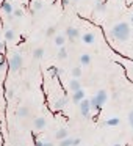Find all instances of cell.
Masks as SVG:
<instances>
[{
	"label": "cell",
	"instance_id": "1",
	"mask_svg": "<svg viewBox=\"0 0 133 146\" xmlns=\"http://www.w3.org/2000/svg\"><path fill=\"white\" fill-rule=\"evenodd\" d=\"M130 33H132V30H130V25L127 22H119L110 30V36L117 39V41H125V39H128Z\"/></svg>",
	"mask_w": 133,
	"mask_h": 146
},
{
	"label": "cell",
	"instance_id": "2",
	"mask_svg": "<svg viewBox=\"0 0 133 146\" xmlns=\"http://www.w3.org/2000/svg\"><path fill=\"white\" fill-rule=\"evenodd\" d=\"M108 101V93L105 90H99L97 94L92 96L89 99V104H91V110H100L103 107V104Z\"/></svg>",
	"mask_w": 133,
	"mask_h": 146
},
{
	"label": "cell",
	"instance_id": "3",
	"mask_svg": "<svg viewBox=\"0 0 133 146\" xmlns=\"http://www.w3.org/2000/svg\"><path fill=\"white\" fill-rule=\"evenodd\" d=\"M8 68H10L11 71H19L20 68H22V55H20L19 52H14L10 57V60H8Z\"/></svg>",
	"mask_w": 133,
	"mask_h": 146
},
{
	"label": "cell",
	"instance_id": "4",
	"mask_svg": "<svg viewBox=\"0 0 133 146\" xmlns=\"http://www.w3.org/2000/svg\"><path fill=\"white\" fill-rule=\"evenodd\" d=\"M78 105H80V113H82V116H85V118L91 116V104H89V99H83Z\"/></svg>",
	"mask_w": 133,
	"mask_h": 146
},
{
	"label": "cell",
	"instance_id": "5",
	"mask_svg": "<svg viewBox=\"0 0 133 146\" xmlns=\"http://www.w3.org/2000/svg\"><path fill=\"white\" fill-rule=\"evenodd\" d=\"M80 36V30L75 29V27H67L66 29V38H69L70 41H74V39H77Z\"/></svg>",
	"mask_w": 133,
	"mask_h": 146
},
{
	"label": "cell",
	"instance_id": "6",
	"mask_svg": "<svg viewBox=\"0 0 133 146\" xmlns=\"http://www.w3.org/2000/svg\"><path fill=\"white\" fill-rule=\"evenodd\" d=\"M0 8H2V11H3L7 16H11V14H13V11H14L13 3H11V2H8V0H5L3 3L0 5Z\"/></svg>",
	"mask_w": 133,
	"mask_h": 146
},
{
	"label": "cell",
	"instance_id": "7",
	"mask_svg": "<svg viewBox=\"0 0 133 146\" xmlns=\"http://www.w3.org/2000/svg\"><path fill=\"white\" fill-rule=\"evenodd\" d=\"M66 104H67V98H64V96H61V98L58 99L57 102H55L53 108H55L57 111H61V110H64V107H66Z\"/></svg>",
	"mask_w": 133,
	"mask_h": 146
},
{
	"label": "cell",
	"instance_id": "8",
	"mask_svg": "<svg viewBox=\"0 0 133 146\" xmlns=\"http://www.w3.org/2000/svg\"><path fill=\"white\" fill-rule=\"evenodd\" d=\"M83 99H85V91H83V88L78 90V91H75V93H72V101H74V102L80 104Z\"/></svg>",
	"mask_w": 133,
	"mask_h": 146
},
{
	"label": "cell",
	"instance_id": "9",
	"mask_svg": "<svg viewBox=\"0 0 133 146\" xmlns=\"http://www.w3.org/2000/svg\"><path fill=\"white\" fill-rule=\"evenodd\" d=\"M33 124H35V129L41 130V129H44V127H45V124H47V121H45V118L39 116V118H36V119L33 121Z\"/></svg>",
	"mask_w": 133,
	"mask_h": 146
},
{
	"label": "cell",
	"instance_id": "10",
	"mask_svg": "<svg viewBox=\"0 0 133 146\" xmlns=\"http://www.w3.org/2000/svg\"><path fill=\"white\" fill-rule=\"evenodd\" d=\"M69 90H70L72 93L78 91V90H82V83H80L77 79H72V80L69 82Z\"/></svg>",
	"mask_w": 133,
	"mask_h": 146
},
{
	"label": "cell",
	"instance_id": "11",
	"mask_svg": "<svg viewBox=\"0 0 133 146\" xmlns=\"http://www.w3.org/2000/svg\"><path fill=\"white\" fill-rule=\"evenodd\" d=\"M16 115L19 118H27L30 115V108L28 107H19V108H17V111H16Z\"/></svg>",
	"mask_w": 133,
	"mask_h": 146
},
{
	"label": "cell",
	"instance_id": "12",
	"mask_svg": "<svg viewBox=\"0 0 133 146\" xmlns=\"http://www.w3.org/2000/svg\"><path fill=\"white\" fill-rule=\"evenodd\" d=\"M120 119L117 116H113V118H108L107 121H105V126H110V127H114V126H119Z\"/></svg>",
	"mask_w": 133,
	"mask_h": 146
},
{
	"label": "cell",
	"instance_id": "13",
	"mask_svg": "<svg viewBox=\"0 0 133 146\" xmlns=\"http://www.w3.org/2000/svg\"><path fill=\"white\" fill-rule=\"evenodd\" d=\"M94 41H95L94 33H85V35H83V42H86V44H92Z\"/></svg>",
	"mask_w": 133,
	"mask_h": 146
},
{
	"label": "cell",
	"instance_id": "14",
	"mask_svg": "<svg viewBox=\"0 0 133 146\" xmlns=\"http://www.w3.org/2000/svg\"><path fill=\"white\" fill-rule=\"evenodd\" d=\"M64 42H66V35H57L55 36V44H57L58 47H63Z\"/></svg>",
	"mask_w": 133,
	"mask_h": 146
},
{
	"label": "cell",
	"instance_id": "15",
	"mask_svg": "<svg viewBox=\"0 0 133 146\" xmlns=\"http://www.w3.org/2000/svg\"><path fill=\"white\" fill-rule=\"evenodd\" d=\"M49 72H50L52 76H55V77H60V76H63L64 69H61V68H57V66H52L50 69H49Z\"/></svg>",
	"mask_w": 133,
	"mask_h": 146
},
{
	"label": "cell",
	"instance_id": "16",
	"mask_svg": "<svg viewBox=\"0 0 133 146\" xmlns=\"http://www.w3.org/2000/svg\"><path fill=\"white\" fill-rule=\"evenodd\" d=\"M89 63H91V57H89L88 54H83L82 57H80V64H82V66H88Z\"/></svg>",
	"mask_w": 133,
	"mask_h": 146
},
{
	"label": "cell",
	"instance_id": "17",
	"mask_svg": "<svg viewBox=\"0 0 133 146\" xmlns=\"http://www.w3.org/2000/svg\"><path fill=\"white\" fill-rule=\"evenodd\" d=\"M44 57V49L42 47H36L35 50H33V58H36V60H39V58Z\"/></svg>",
	"mask_w": 133,
	"mask_h": 146
},
{
	"label": "cell",
	"instance_id": "18",
	"mask_svg": "<svg viewBox=\"0 0 133 146\" xmlns=\"http://www.w3.org/2000/svg\"><path fill=\"white\" fill-rule=\"evenodd\" d=\"M55 137H57V140H64V138H67V130H66V129H60V130H57Z\"/></svg>",
	"mask_w": 133,
	"mask_h": 146
},
{
	"label": "cell",
	"instance_id": "19",
	"mask_svg": "<svg viewBox=\"0 0 133 146\" xmlns=\"http://www.w3.org/2000/svg\"><path fill=\"white\" fill-rule=\"evenodd\" d=\"M32 10L33 11L42 10V2H41V0H33V2H32Z\"/></svg>",
	"mask_w": 133,
	"mask_h": 146
},
{
	"label": "cell",
	"instance_id": "20",
	"mask_svg": "<svg viewBox=\"0 0 133 146\" xmlns=\"http://www.w3.org/2000/svg\"><path fill=\"white\" fill-rule=\"evenodd\" d=\"M3 35H5V39H7V41H13L14 39V32L11 29H7Z\"/></svg>",
	"mask_w": 133,
	"mask_h": 146
},
{
	"label": "cell",
	"instance_id": "21",
	"mask_svg": "<svg viewBox=\"0 0 133 146\" xmlns=\"http://www.w3.org/2000/svg\"><path fill=\"white\" fill-rule=\"evenodd\" d=\"M67 57V50H66V47H60V50H58V58H60V60H64V58Z\"/></svg>",
	"mask_w": 133,
	"mask_h": 146
},
{
	"label": "cell",
	"instance_id": "22",
	"mask_svg": "<svg viewBox=\"0 0 133 146\" xmlns=\"http://www.w3.org/2000/svg\"><path fill=\"white\" fill-rule=\"evenodd\" d=\"M72 140L74 138H64V140H60V146H72Z\"/></svg>",
	"mask_w": 133,
	"mask_h": 146
},
{
	"label": "cell",
	"instance_id": "23",
	"mask_svg": "<svg viewBox=\"0 0 133 146\" xmlns=\"http://www.w3.org/2000/svg\"><path fill=\"white\" fill-rule=\"evenodd\" d=\"M80 76H82V68H74L72 69V77L74 79H78Z\"/></svg>",
	"mask_w": 133,
	"mask_h": 146
},
{
	"label": "cell",
	"instance_id": "24",
	"mask_svg": "<svg viewBox=\"0 0 133 146\" xmlns=\"http://www.w3.org/2000/svg\"><path fill=\"white\" fill-rule=\"evenodd\" d=\"M95 11H105V3L102 0H97V3H95Z\"/></svg>",
	"mask_w": 133,
	"mask_h": 146
},
{
	"label": "cell",
	"instance_id": "25",
	"mask_svg": "<svg viewBox=\"0 0 133 146\" xmlns=\"http://www.w3.org/2000/svg\"><path fill=\"white\" fill-rule=\"evenodd\" d=\"M55 33H57V29H55L53 25H52V27H49V29L45 30V35H47V36H53Z\"/></svg>",
	"mask_w": 133,
	"mask_h": 146
},
{
	"label": "cell",
	"instance_id": "26",
	"mask_svg": "<svg viewBox=\"0 0 133 146\" xmlns=\"http://www.w3.org/2000/svg\"><path fill=\"white\" fill-rule=\"evenodd\" d=\"M13 16H14V17H22V16H24V11L17 8V10H14V11H13Z\"/></svg>",
	"mask_w": 133,
	"mask_h": 146
},
{
	"label": "cell",
	"instance_id": "27",
	"mask_svg": "<svg viewBox=\"0 0 133 146\" xmlns=\"http://www.w3.org/2000/svg\"><path fill=\"white\" fill-rule=\"evenodd\" d=\"M5 50H7V44L3 41H0V55H3Z\"/></svg>",
	"mask_w": 133,
	"mask_h": 146
},
{
	"label": "cell",
	"instance_id": "28",
	"mask_svg": "<svg viewBox=\"0 0 133 146\" xmlns=\"http://www.w3.org/2000/svg\"><path fill=\"white\" fill-rule=\"evenodd\" d=\"M128 123H130V126H132V129H133V110L128 113Z\"/></svg>",
	"mask_w": 133,
	"mask_h": 146
},
{
	"label": "cell",
	"instance_id": "29",
	"mask_svg": "<svg viewBox=\"0 0 133 146\" xmlns=\"http://www.w3.org/2000/svg\"><path fill=\"white\" fill-rule=\"evenodd\" d=\"M80 143H82V140H80V138H74L72 140V146H80Z\"/></svg>",
	"mask_w": 133,
	"mask_h": 146
},
{
	"label": "cell",
	"instance_id": "30",
	"mask_svg": "<svg viewBox=\"0 0 133 146\" xmlns=\"http://www.w3.org/2000/svg\"><path fill=\"white\" fill-rule=\"evenodd\" d=\"M3 64H5V58H3V55H0V69L3 68Z\"/></svg>",
	"mask_w": 133,
	"mask_h": 146
},
{
	"label": "cell",
	"instance_id": "31",
	"mask_svg": "<svg viewBox=\"0 0 133 146\" xmlns=\"http://www.w3.org/2000/svg\"><path fill=\"white\" fill-rule=\"evenodd\" d=\"M42 143H44V141H41V140L35 138V146H42Z\"/></svg>",
	"mask_w": 133,
	"mask_h": 146
},
{
	"label": "cell",
	"instance_id": "32",
	"mask_svg": "<svg viewBox=\"0 0 133 146\" xmlns=\"http://www.w3.org/2000/svg\"><path fill=\"white\" fill-rule=\"evenodd\" d=\"M42 146H53V143H50V141H44V143H42Z\"/></svg>",
	"mask_w": 133,
	"mask_h": 146
},
{
	"label": "cell",
	"instance_id": "33",
	"mask_svg": "<svg viewBox=\"0 0 133 146\" xmlns=\"http://www.w3.org/2000/svg\"><path fill=\"white\" fill-rule=\"evenodd\" d=\"M61 2H63V7H67V5H69V2H70V0H61Z\"/></svg>",
	"mask_w": 133,
	"mask_h": 146
},
{
	"label": "cell",
	"instance_id": "34",
	"mask_svg": "<svg viewBox=\"0 0 133 146\" xmlns=\"http://www.w3.org/2000/svg\"><path fill=\"white\" fill-rule=\"evenodd\" d=\"M113 146H122V145H120V143H114Z\"/></svg>",
	"mask_w": 133,
	"mask_h": 146
},
{
	"label": "cell",
	"instance_id": "35",
	"mask_svg": "<svg viewBox=\"0 0 133 146\" xmlns=\"http://www.w3.org/2000/svg\"><path fill=\"white\" fill-rule=\"evenodd\" d=\"M130 22H132V24H133V16H132V17H130Z\"/></svg>",
	"mask_w": 133,
	"mask_h": 146
},
{
	"label": "cell",
	"instance_id": "36",
	"mask_svg": "<svg viewBox=\"0 0 133 146\" xmlns=\"http://www.w3.org/2000/svg\"><path fill=\"white\" fill-rule=\"evenodd\" d=\"M72 2H78V0H72Z\"/></svg>",
	"mask_w": 133,
	"mask_h": 146
}]
</instances>
